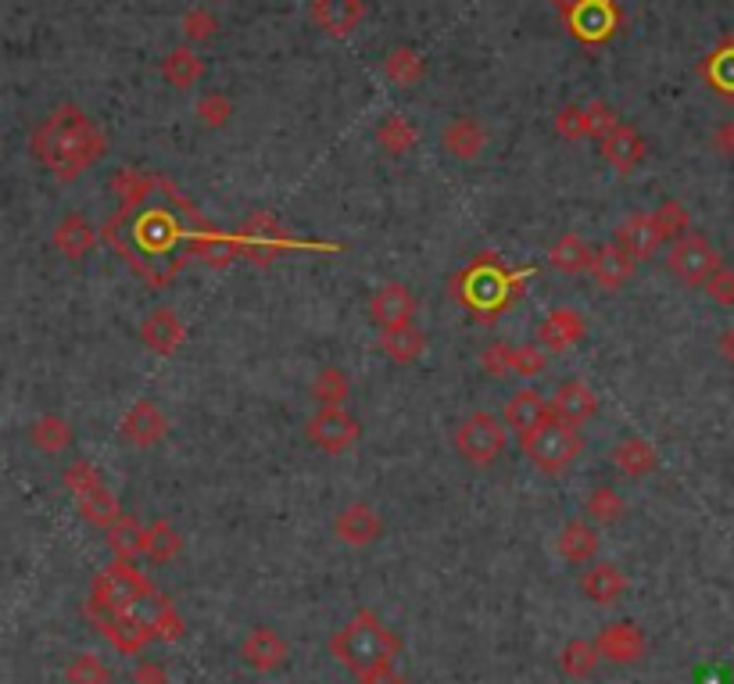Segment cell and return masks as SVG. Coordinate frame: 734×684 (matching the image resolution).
I'll return each mask as SVG.
<instances>
[{"mask_svg":"<svg viewBox=\"0 0 734 684\" xmlns=\"http://www.w3.org/2000/svg\"><path fill=\"white\" fill-rule=\"evenodd\" d=\"M29 147H33V155L48 165L58 179H75L80 173H86L90 165L101 162L108 141H104L101 126L80 108V104H58V108L37 126Z\"/></svg>","mask_w":734,"mask_h":684,"instance_id":"cell-1","label":"cell"},{"mask_svg":"<svg viewBox=\"0 0 734 684\" xmlns=\"http://www.w3.org/2000/svg\"><path fill=\"white\" fill-rule=\"evenodd\" d=\"M397 652L394 634L373 613H359L344 631L333 638V656H338L351 674H370L380 666H391Z\"/></svg>","mask_w":734,"mask_h":684,"instance_id":"cell-2","label":"cell"},{"mask_svg":"<svg viewBox=\"0 0 734 684\" xmlns=\"http://www.w3.org/2000/svg\"><path fill=\"white\" fill-rule=\"evenodd\" d=\"M144 595H151L144 573H136L126 559H115L112 567H104L94 577V588H90V616H126Z\"/></svg>","mask_w":734,"mask_h":684,"instance_id":"cell-3","label":"cell"},{"mask_svg":"<svg viewBox=\"0 0 734 684\" xmlns=\"http://www.w3.org/2000/svg\"><path fill=\"white\" fill-rule=\"evenodd\" d=\"M524 452L527 459L541 469V474H562L566 466H573L585 452V437H580L577 427L559 419H548L541 431H534L530 437H524Z\"/></svg>","mask_w":734,"mask_h":684,"instance_id":"cell-4","label":"cell"},{"mask_svg":"<svg viewBox=\"0 0 734 684\" xmlns=\"http://www.w3.org/2000/svg\"><path fill=\"white\" fill-rule=\"evenodd\" d=\"M65 484L72 488L75 501H80V512H83L86 524L108 530V527L118 520V516H122V512H118V498L108 491V484L101 480L97 466H90L86 459H80V463L69 466Z\"/></svg>","mask_w":734,"mask_h":684,"instance_id":"cell-5","label":"cell"},{"mask_svg":"<svg viewBox=\"0 0 734 684\" xmlns=\"http://www.w3.org/2000/svg\"><path fill=\"white\" fill-rule=\"evenodd\" d=\"M506 423L492 413H473L455 427V448L473 466H492L506 452Z\"/></svg>","mask_w":734,"mask_h":684,"instance_id":"cell-6","label":"cell"},{"mask_svg":"<svg viewBox=\"0 0 734 684\" xmlns=\"http://www.w3.org/2000/svg\"><path fill=\"white\" fill-rule=\"evenodd\" d=\"M666 266L681 283H706L713 272L721 269V251H716L706 237L688 234L674 240V248L666 255Z\"/></svg>","mask_w":734,"mask_h":684,"instance_id":"cell-7","label":"cell"},{"mask_svg":"<svg viewBox=\"0 0 734 684\" xmlns=\"http://www.w3.org/2000/svg\"><path fill=\"white\" fill-rule=\"evenodd\" d=\"M309 441L312 445H319L323 452H330V455H338V452H344V448H351L359 441V434H362V427H359V419L348 413L344 405H323L319 413L309 419Z\"/></svg>","mask_w":734,"mask_h":684,"instance_id":"cell-8","label":"cell"},{"mask_svg":"<svg viewBox=\"0 0 734 684\" xmlns=\"http://www.w3.org/2000/svg\"><path fill=\"white\" fill-rule=\"evenodd\" d=\"M620 22V8L613 0H577V4L566 11V25L570 33L585 43H602L613 37V29Z\"/></svg>","mask_w":734,"mask_h":684,"instance_id":"cell-9","label":"cell"},{"mask_svg":"<svg viewBox=\"0 0 734 684\" xmlns=\"http://www.w3.org/2000/svg\"><path fill=\"white\" fill-rule=\"evenodd\" d=\"M179 234L183 230H179L176 216H173V211H165V208H151V211H144V216L133 222L136 248H141L144 255H151V258L173 255Z\"/></svg>","mask_w":734,"mask_h":684,"instance_id":"cell-10","label":"cell"},{"mask_svg":"<svg viewBox=\"0 0 734 684\" xmlns=\"http://www.w3.org/2000/svg\"><path fill=\"white\" fill-rule=\"evenodd\" d=\"M463 291H466V301H469L473 309L492 312V309L502 305V301H506V294H509V280L502 277V269H498L495 262H487V258H480V262L466 272Z\"/></svg>","mask_w":734,"mask_h":684,"instance_id":"cell-11","label":"cell"},{"mask_svg":"<svg viewBox=\"0 0 734 684\" xmlns=\"http://www.w3.org/2000/svg\"><path fill=\"white\" fill-rule=\"evenodd\" d=\"M412 315H416V298L405 283H384L370 301V319L380 330H394V327H409Z\"/></svg>","mask_w":734,"mask_h":684,"instance_id":"cell-12","label":"cell"},{"mask_svg":"<svg viewBox=\"0 0 734 684\" xmlns=\"http://www.w3.org/2000/svg\"><path fill=\"white\" fill-rule=\"evenodd\" d=\"M548 419H552V408H548V402L534 387L509 394L506 408H502V423H506L509 431H516L519 437H530L534 431H541Z\"/></svg>","mask_w":734,"mask_h":684,"instance_id":"cell-13","label":"cell"},{"mask_svg":"<svg viewBox=\"0 0 734 684\" xmlns=\"http://www.w3.org/2000/svg\"><path fill=\"white\" fill-rule=\"evenodd\" d=\"M165 434H169V419H165V413L151 398L136 402L126 413V419H122V437L136 448H155Z\"/></svg>","mask_w":734,"mask_h":684,"instance_id":"cell-14","label":"cell"},{"mask_svg":"<svg viewBox=\"0 0 734 684\" xmlns=\"http://www.w3.org/2000/svg\"><path fill=\"white\" fill-rule=\"evenodd\" d=\"M548 408H552V419L580 427V423L595 416L599 398H595V391L585 384V380H566V384L556 387L552 398H548Z\"/></svg>","mask_w":734,"mask_h":684,"instance_id":"cell-15","label":"cell"},{"mask_svg":"<svg viewBox=\"0 0 734 684\" xmlns=\"http://www.w3.org/2000/svg\"><path fill=\"white\" fill-rule=\"evenodd\" d=\"M240 656H244V663L251 666V671L272 674L287 660V642L272 628H251L248 638H244V645H240Z\"/></svg>","mask_w":734,"mask_h":684,"instance_id":"cell-16","label":"cell"},{"mask_svg":"<svg viewBox=\"0 0 734 684\" xmlns=\"http://www.w3.org/2000/svg\"><path fill=\"white\" fill-rule=\"evenodd\" d=\"M130 616L141 623V628H147L151 638H162V642H173V638L183 634V620H179V613L173 610V602L162 599V595H155V591L136 602Z\"/></svg>","mask_w":734,"mask_h":684,"instance_id":"cell-17","label":"cell"},{"mask_svg":"<svg viewBox=\"0 0 734 684\" xmlns=\"http://www.w3.org/2000/svg\"><path fill=\"white\" fill-rule=\"evenodd\" d=\"M141 341L158 355H173L187 341V327L173 309H155L144 323H141Z\"/></svg>","mask_w":734,"mask_h":684,"instance_id":"cell-18","label":"cell"},{"mask_svg":"<svg viewBox=\"0 0 734 684\" xmlns=\"http://www.w3.org/2000/svg\"><path fill=\"white\" fill-rule=\"evenodd\" d=\"M663 240V226L655 216H631L617 230V248H623L631 258H652Z\"/></svg>","mask_w":734,"mask_h":684,"instance_id":"cell-19","label":"cell"},{"mask_svg":"<svg viewBox=\"0 0 734 684\" xmlns=\"http://www.w3.org/2000/svg\"><path fill=\"white\" fill-rule=\"evenodd\" d=\"M380 530H384L380 512L373 506H365V501H351V506H344L338 512V538L348 541V545H355V549L373 545L380 538Z\"/></svg>","mask_w":734,"mask_h":684,"instance_id":"cell-20","label":"cell"},{"mask_svg":"<svg viewBox=\"0 0 734 684\" xmlns=\"http://www.w3.org/2000/svg\"><path fill=\"white\" fill-rule=\"evenodd\" d=\"M362 0H312V19L327 37H348L362 22Z\"/></svg>","mask_w":734,"mask_h":684,"instance_id":"cell-21","label":"cell"},{"mask_svg":"<svg viewBox=\"0 0 734 684\" xmlns=\"http://www.w3.org/2000/svg\"><path fill=\"white\" fill-rule=\"evenodd\" d=\"M441 144H445V151H448L452 158L469 162V158H477L480 151H484L487 133H484V126L473 115H455L452 123L445 126V133H441Z\"/></svg>","mask_w":734,"mask_h":684,"instance_id":"cell-22","label":"cell"},{"mask_svg":"<svg viewBox=\"0 0 734 684\" xmlns=\"http://www.w3.org/2000/svg\"><path fill=\"white\" fill-rule=\"evenodd\" d=\"M634 262L638 258H631L623 248L609 245L602 251H595V262H591V280L602 287V291H620V287L634 277Z\"/></svg>","mask_w":734,"mask_h":684,"instance_id":"cell-23","label":"cell"},{"mask_svg":"<svg viewBox=\"0 0 734 684\" xmlns=\"http://www.w3.org/2000/svg\"><path fill=\"white\" fill-rule=\"evenodd\" d=\"M538 338L545 344V352H566V348L585 338V315L577 309H556L538 327Z\"/></svg>","mask_w":734,"mask_h":684,"instance_id":"cell-24","label":"cell"},{"mask_svg":"<svg viewBox=\"0 0 734 684\" xmlns=\"http://www.w3.org/2000/svg\"><path fill=\"white\" fill-rule=\"evenodd\" d=\"M609 459H613V466L623 469L627 477H645L660 466V452H655L645 437H623L613 445V452H609Z\"/></svg>","mask_w":734,"mask_h":684,"instance_id":"cell-25","label":"cell"},{"mask_svg":"<svg viewBox=\"0 0 734 684\" xmlns=\"http://www.w3.org/2000/svg\"><path fill=\"white\" fill-rule=\"evenodd\" d=\"M602 155L617 165L620 173H631L634 165H641L645 158V141H641V133L634 126H617L609 136H602Z\"/></svg>","mask_w":734,"mask_h":684,"instance_id":"cell-26","label":"cell"},{"mask_svg":"<svg viewBox=\"0 0 734 684\" xmlns=\"http://www.w3.org/2000/svg\"><path fill=\"white\" fill-rule=\"evenodd\" d=\"M599 652L613 663H634L645 652V638H641L634 623H609L599 634Z\"/></svg>","mask_w":734,"mask_h":684,"instance_id":"cell-27","label":"cell"},{"mask_svg":"<svg viewBox=\"0 0 734 684\" xmlns=\"http://www.w3.org/2000/svg\"><path fill=\"white\" fill-rule=\"evenodd\" d=\"M94 240H97L94 226H90L86 216H80V211H69V216L54 226V248L65 258H72V262L94 248Z\"/></svg>","mask_w":734,"mask_h":684,"instance_id":"cell-28","label":"cell"},{"mask_svg":"<svg viewBox=\"0 0 734 684\" xmlns=\"http://www.w3.org/2000/svg\"><path fill=\"white\" fill-rule=\"evenodd\" d=\"M623 573L613 562H599V567H591L585 577H580V591L595 602V605H613L620 595H623Z\"/></svg>","mask_w":734,"mask_h":684,"instance_id":"cell-29","label":"cell"},{"mask_svg":"<svg viewBox=\"0 0 734 684\" xmlns=\"http://www.w3.org/2000/svg\"><path fill=\"white\" fill-rule=\"evenodd\" d=\"M108 549L115 559H136L147 556V527L136 520V516H118L108 527Z\"/></svg>","mask_w":734,"mask_h":684,"instance_id":"cell-30","label":"cell"},{"mask_svg":"<svg viewBox=\"0 0 734 684\" xmlns=\"http://www.w3.org/2000/svg\"><path fill=\"white\" fill-rule=\"evenodd\" d=\"M380 352H384L391 362H416L426 352V333L420 327H394L380 333Z\"/></svg>","mask_w":734,"mask_h":684,"instance_id":"cell-31","label":"cell"},{"mask_svg":"<svg viewBox=\"0 0 734 684\" xmlns=\"http://www.w3.org/2000/svg\"><path fill=\"white\" fill-rule=\"evenodd\" d=\"M205 75V62L190 48H173L162 62V80L176 90H190Z\"/></svg>","mask_w":734,"mask_h":684,"instance_id":"cell-32","label":"cell"},{"mask_svg":"<svg viewBox=\"0 0 734 684\" xmlns=\"http://www.w3.org/2000/svg\"><path fill=\"white\" fill-rule=\"evenodd\" d=\"M548 262H552V269L566 272V277H577V272H588V269H591L595 251L588 248L585 237L566 234V237L556 240V248H552V255H548Z\"/></svg>","mask_w":734,"mask_h":684,"instance_id":"cell-33","label":"cell"},{"mask_svg":"<svg viewBox=\"0 0 734 684\" xmlns=\"http://www.w3.org/2000/svg\"><path fill=\"white\" fill-rule=\"evenodd\" d=\"M559 556L570 559V562H585L599 552V535H595V527L585 524V520H570L562 530H559Z\"/></svg>","mask_w":734,"mask_h":684,"instance_id":"cell-34","label":"cell"},{"mask_svg":"<svg viewBox=\"0 0 734 684\" xmlns=\"http://www.w3.org/2000/svg\"><path fill=\"white\" fill-rule=\"evenodd\" d=\"M416 141H420V133L405 115H387L384 123L376 126V144L384 147L387 155H409V151L416 147Z\"/></svg>","mask_w":734,"mask_h":684,"instance_id":"cell-35","label":"cell"},{"mask_svg":"<svg viewBox=\"0 0 734 684\" xmlns=\"http://www.w3.org/2000/svg\"><path fill=\"white\" fill-rule=\"evenodd\" d=\"M101 620V631H104V638L115 645V649H122V652H141L144 649V642H147V628H141L130 613L126 616H97Z\"/></svg>","mask_w":734,"mask_h":684,"instance_id":"cell-36","label":"cell"},{"mask_svg":"<svg viewBox=\"0 0 734 684\" xmlns=\"http://www.w3.org/2000/svg\"><path fill=\"white\" fill-rule=\"evenodd\" d=\"M29 441H33L40 452L58 455L72 445V427L61 416H40L33 427H29Z\"/></svg>","mask_w":734,"mask_h":684,"instance_id":"cell-37","label":"cell"},{"mask_svg":"<svg viewBox=\"0 0 734 684\" xmlns=\"http://www.w3.org/2000/svg\"><path fill=\"white\" fill-rule=\"evenodd\" d=\"M702 75H706L710 86L721 90L724 97H734V40H724L721 48L706 58Z\"/></svg>","mask_w":734,"mask_h":684,"instance_id":"cell-38","label":"cell"},{"mask_svg":"<svg viewBox=\"0 0 734 684\" xmlns=\"http://www.w3.org/2000/svg\"><path fill=\"white\" fill-rule=\"evenodd\" d=\"M423 72H426L423 58L412 48H394L384 62V75L394 86H416L423 80Z\"/></svg>","mask_w":734,"mask_h":684,"instance_id":"cell-39","label":"cell"},{"mask_svg":"<svg viewBox=\"0 0 734 684\" xmlns=\"http://www.w3.org/2000/svg\"><path fill=\"white\" fill-rule=\"evenodd\" d=\"M623 509H627L623 495L613 491V488H606V484H599V488H595L585 501V512L591 516L595 524H617L623 516Z\"/></svg>","mask_w":734,"mask_h":684,"instance_id":"cell-40","label":"cell"},{"mask_svg":"<svg viewBox=\"0 0 734 684\" xmlns=\"http://www.w3.org/2000/svg\"><path fill=\"white\" fill-rule=\"evenodd\" d=\"M348 391H351V384H348L344 370H338V366L319 370L316 380H312V394H316V398L323 402V405H344V402H348Z\"/></svg>","mask_w":734,"mask_h":684,"instance_id":"cell-41","label":"cell"},{"mask_svg":"<svg viewBox=\"0 0 734 684\" xmlns=\"http://www.w3.org/2000/svg\"><path fill=\"white\" fill-rule=\"evenodd\" d=\"M179 530L169 524V520H158L147 527V559L155 562H169L176 552H179Z\"/></svg>","mask_w":734,"mask_h":684,"instance_id":"cell-42","label":"cell"},{"mask_svg":"<svg viewBox=\"0 0 734 684\" xmlns=\"http://www.w3.org/2000/svg\"><path fill=\"white\" fill-rule=\"evenodd\" d=\"M179 29H183V37H187L190 43H205V40L216 37L219 19H216V14H211L208 8H190L187 14H183Z\"/></svg>","mask_w":734,"mask_h":684,"instance_id":"cell-43","label":"cell"},{"mask_svg":"<svg viewBox=\"0 0 734 684\" xmlns=\"http://www.w3.org/2000/svg\"><path fill=\"white\" fill-rule=\"evenodd\" d=\"M595 660H599V649H591L588 642H570L562 649V671L573 677H588L595 671Z\"/></svg>","mask_w":734,"mask_h":684,"instance_id":"cell-44","label":"cell"},{"mask_svg":"<svg viewBox=\"0 0 734 684\" xmlns=\"http://www.w3.org/2000/svg\"><path fill=\"white\" fill-rule=\"evenodd\" d=\"M548 366V352L538 344H519L513 352V373L516 376H541Z\"/></svg>","mask_w":734,"mask_h":684,"instance_id":"cell-45","label":"cell"},{"mask_svg":"<svg viewBox=\"0 0 734 684\" xmlns=\"http://www.w3.org/2000/svg\"><path fill=\"white\" fill-rule=\"evenodd\" d=\"M513 352H516V348H509L506 341L487 344L484 355H480V366L492 373L495 380H506V376H513Z\"/></svg>","mask_w":734,"mask_h":684,"instance_id":"cell-46","label":"cell"},{"mask_svg":"<svg viewBox=\"0 0 734 684\" xmlns=\"http://www.w3.org/2000/svg\"><path fill=\"white\" fill-rule=\"evenodd\" d=\"M65 681L69 684H108V671H104L101 660H94V656H75Z\"/></svg>","mask_w":734,"mask_h":684,"instance_id":"cell-47","label":"cell"},{"mask_svg":"<svg viewBox=\"0 0 734 684\" xmlns=\"http://www.w3.org/2000/svg\"><path fill=\"white\" fill-rule=\"evenodd\" d=\"M229 115H234V104H229V97H223V94H205L201 101H197V118L211 129L223 126Z\"/></svg>","mask_w":734,"mask_h":684,"instance_id":"cell-48","label":"cell"},{"mask_svg":"<svg viewBox=\"0 0 734 684\" xmlns=\"http://www.w3.org/2000/svg\"><path fill=\"white\" fill-rule=\"evenodd\" d=\"M556 129H559V136H566V141H577V136H591L588 108H577V104L562 108L559 118H556Z\"/></svg>","mask_w":734,"mask_h":684,"instance_id":"cell-49","label":"cell"},{"mask_svg":"<svg viewBox=\"0 0 734 684\" xmlns=\"http://www.w3.org/2000/svg\"><path fill=\"white\" fill-rule=\"evenodd\" d=\"M655 219H660V226H663V237H688L684 230H688V211L678 205V201H666L660 211H655Z\"/></svg>","mask_w":734,"mask_h":684,"instance_id":"cell-50","label":"cell"},{"mask_svg":"<svg viewBox=\"0 0 734 684\" xmlns=\"http://www.w3.org/2000/svg\"><path fill=\"white\" fill-rule=\"evenodd\" d=\"M706 294L716 301V305H734V272L731 269H716L706 280Z\"/></svg>","mask_w":734,"mask_h":684,"instance_id":"cell-51","label":"cell"},{"mask_svg":"<svg viewBox=\"0 0 734 684\" xmlns=\"http://www.w3.org/2000/svg\"><path fill=\"white\" fill-rule=\"evenodd\" d=\"M588 126H591V136H609L617 126H620V118L613 115V108L609 104H602V101H595L591 108H588Z\"/></svg>","mask_w":734,"mask_h":684,"instance_id":"cell-52","label":"cell"},{"mask_svg":"<svg viewBox=\"0 0 734 684\" xmlns=\"http://www.w3.org/2000/svg\"><path fill=\"white\" fill-rule=\"evenodd\" d=\"M359 684H412L409 677H402L391 666H380V671H370V674H359Z\"/></svg>","mask_w":734,"mask_h":684,"instance_id":"cell-53","label":"cell"},{"mask_svg":"<svg viewBox=\"0 0 734 684\" xmlns=\"http://www.w3.org/2000/svg\"><path fill=\"white\" fill-rule=\"evenodd\" d=\"M713 147L721 151V155H734V123L716 126V133H713Z\"/></svg>","mask_w":734,"mask_h":684,"instance_id":"cell-54","label":"cell"},{"mask_svg":"<svg viewBox=\"0 0 734 684\" xmlns=\"http://www.w3.org/2000/svg\"><path fill=\"white\" fill-rule=\"evenodd\" d=\"M721 355H724V359L731 362V366H734V327H731V330L724 333V338H721Z\"/></svg>","mask_w":734,"mask_h":684,"instance_id":"cell-55","label":"cell"},{"mask_svg":"<svg viewBox=\"0 0 734 684\" xmlns=\"http://www.w3.org/2000/svg\"><path fill=\"white\" fill-rule=\"evenodd\" d=\"M552 4H556V8H559L562 14H566V11H570V8L577 4V0H552Z\"/></svg>","mask_w":734,"mask_h":684,"instance_id":"cell-56","label":"cell"}]
</instances>
